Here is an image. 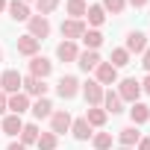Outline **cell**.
<instances>
[{
	"mask_svg": "<svg viewBox=\"0 0 150 150\" xmlns=\"http://www.w3.org/2000/svg\"><path fill=\"white\" fill-rule=\"evenodd\" d=\"M118 97L124 100V103H138V97H141V83L135 80V77H127V80H118Z\"/></svg>",
	"mask_w": 150,
	"mask_h": 150,
	"instance_id": "1",
	"label": "cell"
},
{
	"mask_svg": "<svg viewBox=\"0 0 150 150\" xmlns=\"http://www.w3.org/2000/svg\"><path fill=\"white\" fill-rule=\"evenodd\" d=\"M56 94H59L62 100H74V97L80 94V80L71 77V74H65V77L56 83Z\"/></svg>",
	"mask_w": 150,
	"mask_h": 150,
	"instance_id": "2",
	"label": "cell"
},
{
	"mask_svg": "<svg viewBox=\"0 0 150 150\" xmlns=\"http://www.w3.org/2000/svg\"><path fill=\"white\" fill-rule=\"evenodd\" d=\"M21 83H24V77L18 71H3V74H0V91H3V94H18Z\"/></svg>",
	"mask_w": 150,
	"mask_h": 150,
	"instance_id": "3",
	"label": "cell"
},
{
	"mask_svg": "<svg viewBox=\"0 0 150 150\" xmlns=\"http://www.w3.org/2000/svg\"><path fill=\"white\" fill-rule=\"evenodd\" d=\"M21 91L27 94V97H44L47 94V83L44 80H38V77H24V83H21Z\"/></svg>",
	"mask_w": 150,
	"mask_h": 150,
	"instance_id": "4",
	"label": "cell"
},
{
	"mask_svg": "<svg viewBox=\"0 0 150 150\" xmlns=\"http://www.w3.org/2000/svg\"><path fill=\"white\" fill-rule=\"evenodd\" d=\"M30 35L33 38H38V41H44L47 35H50V21L44 18V15H30Z\"/></svg>",
	"mask_w": 150,
	"mask_h": 150,
	"instance_id": "5",
	"label": "cell"
},
{
	"mask_svg": "<svg viewBox=\"0 0 150 150\" xmlns=\"http://www.w3.org/2000/svg\"><path fill=\"white\" fill-rule=\"evenodd\" d=\"M80 91H83V97H86V103H88V106H100V103H103V91H106V88H103L97 80H88Z\"/></svg>",
	"mask_w": 150,
	"mask_h": 150,
	"instance_id": "6",
	"label": "cell"
},
{
	"mask_svg": "<svg viewBox=\"0 0 150 150\" xmlns=\"http://www.w3.org/2000/svg\"><path fill=\"white\" fill-rule=\"evenodd\" d=\"M71 112L68 109H56L53 115H50V132H56V135H62V132H68L71 129Z\"/></svg>",
	"mask_w": 150,
	"mask_h": 150,
	"instance_id": "7",
	"label": "cell"
},
{
	"mask_svg": "<svg viewBox=\"0 0 150 150\" xmlns=\"http://www.w3.org/2000/svg\"><path fill=\"white\" fill-rule=\"evenodd\" d=\"M83 33H86V24L83 21H77V18L62 21V38L65 41H77V38H83Z\"/></svg>",
	"mask_w": 150,
	"mask_h": 150,
	"instance_id": "8",
	"label": "cell"
},
{
	"mask_svg": "<svg viewBox=\"0 0 150 150\" xmlns=\"http://www.w3.org/2000/svg\"><path fill=\"white\" fill-rule=\"evenodd\" d=\"M94 80H97L100 86H115V83H118V68H112L109 62H100V65L94 68Z\"/></svg>",
	"mask_w": 150,
	"mask_h": 150,
	"instance_id": "9",
	"label": "cell"
},
{
	"mask_svg": "<svg viewBox=\"0 0 150 150\" xmlns=\"http://www.w3.org/2000/svg\"><path fill=\"white\" fill-rule=\"evenodd\" d=\"M124 50H127L129 56H132V53H144V50H147V35L138 33V30L127 33V44H124Z\"/></svg>",
	"mask_w": 150,
	"mask_h": 150,
	"instance_id": "10",
	"label": "cell"
},
{
	"mask_svg": "<svg viewBox=\"0 0 150 150\" xmlns=\"http://www.w3.org/2000/svg\"><path fill=\"white\" fill-rule=\"evenodd\" d=\"M50 71H53V62L50 59H44V56H33L30 59V77L44 80V77H50Z\"/></svg>",
	"mask_w": 150,
	"mask_h": 150,
	"instance_id": "11",
	"label": "cell"
},
{
	"mask_svg": "<svg viewBox=\"0 0 150 150\" xmlns=\"http://www.w3.org/2000/svg\"><path fill=\"white\" fill-rule=\"evenodd\" d=\"M6 109H9L12 115H24V112H30V97H27L24 91H18V94H9V100H6Z\"/></svg>",
	"mask_w": 150,
	"mask_h": 150,
	"instance_id": "12",
	"label": "cell"
},
{
	"mask_svg": "<svg viewBox=\"0 0 150 150\" xmlns=\"http://www.w3.org/2000/svg\"><path fill=\"white\" fill-rule=\"evenodd\" d=\"M38 47H41V41L33 38L30 33L18 38V53H21V56H30V59H33V56H38Z\"/></svg>",
	"mask_w": 150,
	"mask_h": 150,
	"instance_id": "13",
	"label": "cell"
},
{
	"mask_svg": "<svg viewBox=\"0 0 150 150\" xmlns=\"http://www.w3.org/2000/svg\"><path fill=\"white\" fill-rule=\"evenodd\" d=\"M103 109H106V115H121L124 112V100L118 97V91H103Z\"/></svg>",
	"mask_w": 150,
	"mask_h": 150,
	"instance_id": "14",
	"label": "cell"
},
{
	"mask_svg": "<svg viewBox=\"0 0 150 150\" xmlns=\"http://www.w3.org/2000/svg\"><path fill=\"white\" fill-rule=\"evenodd\" d=\"M118 141H121L124 147H135V144L141 141V132H138V127H135V124H129V127L118 129Z\"/></svg>",
	"mask_w": 150,
	"mask_h": 150,
	"instance_id": "15",
	"label": "cell"
},
{
	"mask_svg": "<svg viewBox=\"0 0 150 150\" xmlns=\"http://www.w3.org/2000/svg\"><path fill=\"white\" fill-rule=\"evenodd\" d=\"M100 62H103V59H100V53H97V50H86V53H80V56H77V65H80L86 74H88V71H94Z\"/></svg>",
	"mask_w": 150,
	"mask_h": 150,
	"instance_id": "16",
	"label": "cell"
},
{
	"mask_svg": "<svg viewBox=\"0 0 150 150\" xmlns=\"http://www.w3.org/2000/svg\"><path fill=\"white\" fill-rule=\"evenodd\" d=\"M56 56H59L62 62H77V56H80V50H77V41H59V47H56Z\"/></svg>",
	"mask_w": 150,
	"mask_h": 150,
	"instance_id": "17",
	"label": "cell"
},
{
	"mask_svg": "<svg viewBox=\"0 0 150 150\" xmlns=\"http://www.w3.org/2000/svg\"><path fill=\"white\" fill-rule=\"evenodd\" d=\"M6 9H9L12 21H30V6L24 0H12V3H6Z\"/></svg>",
	"mask_w": 150,
	"mask_h": 150,
	"instance_id": "18",
	"label": "cell"
},
{
	"mask_svg": "<svg viewBox=\"0 0 150 150\" xmlns=\"http://www.w3.org/2000/svg\"><path fill=\"white\" fill-rule=\"evenodd\" d=\"M129 118H132L135 127L147 124V121H150V106H147V103H132V106H129Z\"/></svg>",
	"mask_w": 150,
	"mask_h": 150,
	"instance_id": "19",
	"label": "cell"
},
{
	"mask_svg": "<svg viewBox=\"0 0 150 150\" xmlns=\"http://www.w3.org/2000/svg\"><path fill=\"white\" fill-rule=\"evenodd\" d=\"M71 132H74V138H77V141H86V138H91V135H94L86 118H77V121H71Z\"/></svg>",
	"mask_w": 150,
	"mask_h": 150,
	"instance_id": "20",
	"label": "cell"
},
{
	"mask_svg": "<svg viewBox=\"0 0 150 150\" xmlns=\"http://www.w3.org/2000/svg\"><path fill=\"white\" fill-rule=\"evenodd\" d=\"M30 112H33V118H38V121H41V118H50V115H53V103H50L47 97H38V100L30 106Z\"/></svg>",
	"mask_w": 150,
	"mask_h": 150,
	"instance_id": "21",
	"label": "cell"
},
{
	"mask_svg": "<svg viewBox=\"0 0 150 150\" xmlns=\"http://www.w3.org/2000/svg\"><path fill=\"white\" fill-rule=\"evenodd\" d=\"M106 118H109V115H106L103 106H88V109H86V121H88V127H103Z\"/></svg>",
	"mask_w": 150,
	"mask_h": 150,
	"instance_id": "22",
	"label": "cell"
},
{
	"mask_svg": "<svg viewBox=\"0 0 150 150\" xmlns=\"http://www.w3.org/2000/svg\"><path fill=\"white\" fill-rule=\"evenodd\" d=\"M3 129L6 135H21V129H24V121H21V115H6L3 118Z\"/></svg>",
	"mask_w": 150,
	"mask_h": 150,
	"instance_id": "23",
	"label": "cell"
},
{
	"mask_svg": "<svg viewBox=\"0 0 150 150\" xmlns=\"http://www.w3.org/2000/svg\"><path fill=\"white\" fill-rule=\"evenodd\" d=\"M65 9H68V15H71V18L83 21V18H86V9H88V3H86V0H68V3H65Z\"/></svg>",
	"mask_w": 150,
	"mask_h": 150,
	"instance_id": "24",
	"label": "cell"
},
{
	"mask_svg": "<svg viewBox=\"0 0 150 150\" xmlns=\"http://www.w3.org/2000/svg\"><path fill=\"white\" fill-rule=\"evenodd\" d=\"M86 18H88V24L97 30V27H103V21H106V12H103V6L97 3V6H88V9H86Z\"/></svg>",
	"mask_w": 150,
	"mask_h": 150,
	"instance_id": "25",
	"label": "cell"
},
{
	"mask_svg": "<svg viewBox=\"0 0 150 150\" xmlns=\"http://www.w3.org/2000/svg\"><path fill=\"white\" fill-rule=\"evenodd\" d=\"M80 41H83V44H86L88 50H97V47L103 44V33H100V30H86Z\"/></svg>",
	"mask_w": 150,
	"mask_h": 150,
	"instance_id": "26",
	"label": "cell"
},
{
	"mask_svg": "<svg viewBox=\"0 0 150 150\" xmlns=\"http://www.w3.org/2000/svg\"><path fill=\"white\" fill-rule=\"evenodd\" d=\"M35 141H38V127H35V124H24V129H21V144L30 147V144H35Z\"/></svg>",
	"mask_w": 150,
	"mask_h": 150,
	"instance_id": "27",
	"label": "cell"
},
{
	"mask_svg": "<svg viewBox=\"0 0 150 150\" xmlns=\"http://www.w3.org/2000/svg\"><path fill=\"white\" fill-rule=\"evenodd\" d=\"M38 150H56V144H59V135L56 132H38Z\"/></svg>",
	"mask_w": 150,
	"mask_h": 150,
	"instance_id": "28",
	"label": "cell"
},
{
	"mask_svg": "<svg viewBox=\"0 0 150 150\" xmlns=\"http://www.w3.org/2000/svg\"><path fill=\"white\" fill-rule=\"evenodd\" d=\"M109 65H112V68H124V65H129V53H127L124 47H115L112 56H109Z\"/></svg>",
	"mask_w": 150,
	"mask_h": 150,
	"instance_id": "29",
	"label": "cell"
},
{
	"mask_svg": "<svg viewBox=\"0 0 150 150\" xmlns=\"http://www.w3.org/2000/svg\"><path fill=\"white\" fill-rule=\"evenodd\" d=\"M91 144H94V150H112V132H94Z\"/></svg>",
	"mask_w": 150,
	"mask_h": 150,
	"instance_id": "30",
	"label": "cell"
},
{
	"mask_svg": "<svg viewBox=\"0 0 150 150\" xmlns=\"http://www.w3.org/2000/svg\"><path fill=\"white\" fill-rule=\"evenodd\" d=\"M103 12H112V15H121L124 9H127V0H103Z\"/></svg>",
	"mask_w": 150,
	"mask_h": 150,
	"instance_id": "31",
	"label": "cell"
},
{
	"mask_svg": "<svg viewBox=\"0 0 150 150\" xmlns=\"http://www.w3.org/2000/svg\"><path fill=\"white\" fill-rule=\"evenodd\" d=\"M56 6H59V0H35V9H38V15H50V12H56Z\"/></svg>",
	"mask_w": 150,
	"mask_h": 150,
	"instance_id": "32",
	"label": "cell"
},
{
	"mask_svg": "<svg viewBox=\"0 0 150 150\" xmlns=\"http://www.w3.org/2000/svg\"><path fill=\"white\" fill-rule=\"evenodd\" d=\"M141 65H144V71L150 74V47H147V50L141 53Z\"/></svg>",
	"mask_w": 150,
	"mask_h": 150,
	"instance_id": "33",
	"label": "cell"
},
{
	"mask_svg": "<svg viewBox=\"0 0 150 150\" xmlns=\"http://www.w3.org/2000/svg\"><path fill=\"white\" fill-rule=\"evenodd\" d=\"M138 150H150V135H141V141H138Z\"/></svg>",
	"mask_w": 150,
	"mask_h": 150,
	"instance_id": "34",
	"label": "cell"
},
{
	"mask_svg": "<svg viewBox=\"0 0 150 150\" xmlns=\"http://www.w3.org/2000/svg\"><path fill=\"white\" fill-rule=\"evenodd\" d=\"M141 91H144V94H150V74H147V77L141 80Z\"/></svg>",
	"mask_w": 150,
	"mask_h": 150,
	"instance_id": "35",
	"label": "cell"
},
{
	"mask_svg": "<svg viewBox=\"0 0 150 150\" xmlns=\"http://www.w3.org/2000/svg\"><path fill=\"white\" fill-rule=\"evenodd\" d=\"M6 100H9V94H3V91H0V115L6 112Z\"/></svg>",
	"mask_w": 150,
	"mask_h": 150,
	"instance_id": "36",
	"label": "cell"
},
{
	"mask_svg": "<svg viewBox=\"0 0 150 150\" xmlns=\"http://www.w3.org/2000/svg\"><path fill=\"white\" fill-rule=\"evenodd\" d=\"M127 3L135 6V9H144V6H147V0H127Z\"/></svg>",
	"mask_w": 150,
	"mask_h": 150,
	"instance_id": "37",
	"label": "cell"
},
{
	"mask_svg": "<svg viewBox=\"0 0 150 150\" xmlns=\"http://www.w3.org/2000/svg\"><path fill=\"white\" fill-rule=\"evenodd\" d=\"M6 150H27V147H24V144H21V141H12V144H9V147H6Z\"/></svg>",
	"mask_w": 150,
	"mask_h": 150,
	"instance_id": "38",
	"label": "cell"
},
{
	"mask_svg": "<svg viewBox=\"0 0 150 150\" xmlns=\"http://www.w3.org/2000/svg\"><path fill=\"white\" fill-rule=\"evenodd\" d=\"M3 9H6V0H0V12H3Z\"/></svg>",
	"mask_w": 150,
	"mask_h": 150,
	"instance_id": "39",
	"label": "cell"
},
{
	"mask_svg": "<svg viewBox=\"0 0 150 150\" xmlns=\"http://www.w3.org/2000/svg\"><path fill=\"white\" fill-rule=\"evenodd\" d=\"M118 150H135V147H118Z\"/></svg>",
	"mask_w": 150,
	"mask_h": 150,
	"instance_id": "40",
	"label": "cell"
},
{
	"mask_svg": "<svg viewBox=\"0 0 150 150\" xmlns=\"http://www.w3.org/2000/svg\"><path fill=\"white\" fill-rule=\"evenodd\" d=\"M0 62H3V47H0Z\"/></svg>",
	"mask_w": 150,
	"mask_h": 150,
	"instance_id": "41",
	"label": "cell"
},
{
	"mask_svg": "<svg viewBox=\"0 0 150 150\" xmlns=\"http://www.w3.org/2000/svg\"><path fill=\"white\" fill-rule=\"evenodd\" d=\"M24 3H30V0H24Z\"/></svg>",
	"mask_w": 150,
	"mask_h": 150,
	"instance_id": "42",
	"label": "cell"
}]
</instances>
